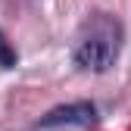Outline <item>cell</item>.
Returning a JSON list of instances; mask_svg holds the SVG:
<instances>
[{
	"label": "cell",
	"instance_id": "1",
	"mask_svg": "<svg viewBox=\"0 0 131 131\" xmlns=\"http://www.w3.org/2000/svg\"><path fill=\"white\" fill-rule=\"evenodd\" d=\"M103 31H91V38H81L78 47H75V62L81 66V69H94V72H103L112 66V59H116L119 53V35L116 28H112L109 22L100 25Z\"/></svg>",
	"mask_w": 131,
	"mask_h": 131
},
{
	"label": "cell",
	"instance_id": "2",
	"mask_svg": "<svg viewBox=\"0 0 131 131\" xmlns=\"http://www.w3.org/2000/svg\"><path fill=\"white\" fill-rule=\"evenodd\" d=\"M94 106L91 103H69V106H59L53 112H47L41 119V128H59V125H91L94 122Z\"/></svg>",
	"mask_w": 131,
	"mask_h": 131
},
{
	"label": "cell",
	"instance_id": "3",
	"mask_svg": "<svg viewBox=\"0 0 131 131\" xmlns=\"http://www.w3.org/2000/svg\"><path fill=\"white\" fill-rule=\"evenodd\" d=\"M0 66H3V69H13L16 66V50H13V44L6 41L3 31H0Z\"/></svg>",
	"mask_w": 131,
	"mask_h": 131
}]
</instances>
